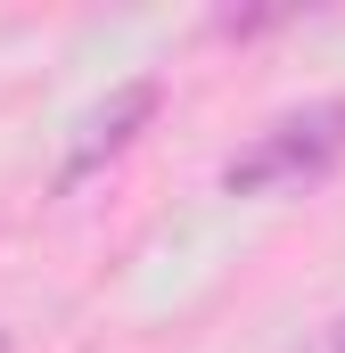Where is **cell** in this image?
<instances>
[{"label":"cell","mask_w":345,"mask_h":353,"mask_svg":"<svg viewBox=\"0 0 345 353\" xmlns=\"http://www.w3.org/2000/svg\"><path fill=\"white\" fill-rule=\"evenodd\" d=\"M345 165V99H313L279 123H263L255 140L222 165L230 197H271V189H313Z\"/></svg>","instance_id":"6da1fadb"},{"label":"cell","mask_w":345,"mask_h":353,"mask_svg":"<svg viewBox=\"0 0 345 353\" xmlns=\"http://www.w3.org/2000/svg\"><path fill=\"white\" fill-rule=\"evenodd\" d=\"M157 107H165V74H132V83H115L99 107H90L83 123H75V148H66V173H58V189H75V181H90L99 165H115L148 123H157Z\"/></svg>","instance_id":"7a4b0ae2"},{"label":"cell","mask_w":345,"mask_h":353,"mask_svg":"<svg viewBox=\"0 0 345 353\" xmlns=\"http://www.w3.org/2000/svg\"><path fill=\"white\" fill-rule=\"evenodd\" d=\"M329 353H345V321H337V329H329Z\"/></svg>","instance_id":"3957f363"}]
</instances>
